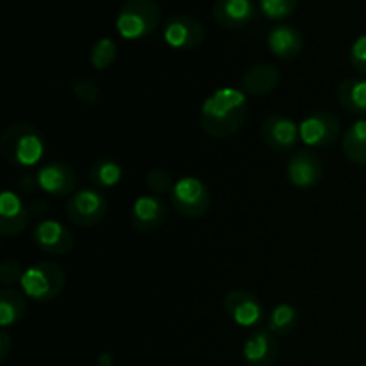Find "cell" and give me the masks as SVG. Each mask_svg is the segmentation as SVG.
<instances>
[{
	"instance_id": "cell-1",
	"label": "cell",
	"mask_w": 366,
	"mask_h": 366,
	"mask_svg": "<svg viewBox=\"0 0 366 366\" xmlns=\"http://www.w3.org/2000/svg\"><path fill=\"white\" fill-rule=\"evenodd\" d=\"M249 104L245 92L238 88H218L200 107V125L207 136L214 139L231 138L247 120Z\"/></svg>"
},
{
	"instance_id": "cell-2",
	"label": "cell",
	"mask_w": 366,
	"mask_h": 366,
	"mask_svg": "<svg viewBox=\"0 0 366 366\" xmlns=\"http://www.w3.org/2000/svg\"><path fill=\"white\" fill-rule=\"evenodd\" d=\"M0 154L13 167L29 170L38 164L45 154V139L31 124L18 122L4 129L0 138Z\"/></svg>"
},
{
	"instance_id": "cell-3",
	"label": "cell",
	"mask_w": 366,
	"mask_h": 366,
	"mask_svg": "<svg viewBox=\"0 0 366 366\" xmlns=\"http://www.w3.org/2000/svg\"><path fill=\"white\" fill-rule=\"evenodd\" d=\"M161 21V7L156 0H125L117 14L118 34L129 41L147 38Z\"/></svg>"
},
{
	"instance_id": "cell-4",
	"label": "cell",
	"mask_w": 366,
	"mask_h": 366,
	"mask_svg": "<svg viewBox=\"0 0 366 366\" xmlns=\"http://www.w3.org/2000/svg\"><path fill=\"white\" fill-rule=\"evenodd\" d=\"M20 286L27 299L34 302H52L63 293L66 275L61 264L54 261H39L25 270Z\"/></svg>"
},
{
	"instance_id": "cell-5",
	"label": "cell",
	"mask_w": 366,
	"mask_h": 366,
	"mask_svg": "<svg viewBox=\"0 0 366 366\" xmlns=\"http://www.w3.org/2000/svg\"><path fill=\"white\" fill-rule=\"evenodd\" d=\"M172 207L184 218L206 217L211 207V193L200 179L188 175L175 182L170 193Z\"/></svg>"
},
{
	"instance_id": "cell-6",
	"label": "cell",
	"mask_w": 366,
	"mask_h": 366,
	"mask_svg": "<svg viewBox=\"0 0 366 366\" xmlns=\"http://www.w3.org/2000/svg\"><path fill=\"white\" fill-rule=\"evenodd\" d=\"M107 214V200L95 186L81 188L66 200V218L75 227H93Z\"/></svg>"
},
{
	"instance_id": "cell-7",
	"label": "cell",
	"mask_w": 366,
	"mask_h": 366,
	"mask_svg": "<svg viewBox=\"0 0 366 366\" xmlns=\"http://www.w3.org/2000/svg\"><path fill=\"white\" fill-rule=\"evenodd\" d=\"M300 139L313 149H325L335 145L342 134L340 120L327 111H315L307 114L299 125Z\"/></svg>"
},
{
	"instance_id": "cell-8",
	"label": "cell",
	"mask_w": 366,
	"mask_h": 366,
	"mask_svg": "<svg viewBox=\"0 0 366 366\" xmlns=\"http://www.w3.org/2000/svg\"><path fill=\"white\" fill-rule=\"evenodd\" d=\"M163 38L175 50H195L204 41V25L188 14H175L164 24Z\"/></svg>"
},
{
	"instance_id": "cell-9",
	"label": "cell",
	"mask_w": 366,
	"mask_h": 366,
	"mask_svg": "<svg viewBox=\"0 0 366 366\" xmlns=\"http://www.w3.org/2000/svg\"><path fill=\"white\" fill-rule=\"evenodd\" d=\"M32 242L50 256H66L74 249V232L57 220H41L31 232Z\"/></svg>"
},
{
	"instance_id": "cell-10",
	"label": "cell",
	"mask_w": 366,
	"mask_h": 366,
	"mask_svg": "<svg viewBox=\"0 0 366 366\" xmlns=\"http://www.w3.org/2000/svg\"><path fill=\"white\" fill-rule=\"evenodd\" d=\"M261 139L268 149L275 152H286L297 145L300 138V129L286 114H270L261 124Z\"/></svg>"
},
{
	"instance_id": "cell-11",
	"label": "cell",
	"mask_w": 366,
	"mask_h": 366,
	"mask_svg": "<svg viewBox=\"0 0 366 366\" xmlns=\"http://www.w3.org/2000/svg\"><path fill=\"white\" fill-rule=\"evenodd\" d=\"M224 311L239 327H256L263 320V306L254 293L232 290L224 299Z\"/></svg>"
},
{
	"instance_id": "cell-12",
	"label": "cell",
	"mask_w": 366,
	"mask_h": 366,
	"mask_svg": "<svg viewBox=\"0 0 366 366\" xmlns=\"http://www.w3.org/2000/svg\"><path fill=\"white\" fill-rule=\"evenodd\" d=\"M39 188L52 197H66L77 188V172L64 161H50L36 172Z\"/></svg>"
},
{
	"instance_id": "cell-13",
	"label": "cell",
	"mask_w": 366,
	"mask_h": 366,
	"mask_svg": "<svg viewBox=\"0 0 366 366\" xmlns=\"http://www.w3.org/2000/svg\"><path fill=\"white\" fill-rule=\"evenodd\" d=\"M286 175L295 188L311 189L320 184L324 177V164L320 157L311 150H299L290 157Z\"/></svg>"
},
{
	"instance_id": "cell-14",
	"label": "cell",
	"mask_w": 366,
	"mask_h": 366,
	"mask_svg": "<svg viewBox=\"0 0 366 366\" xmlns=\"http://www.w3.org/2000/svg\"><path fill=\"white\" fill-rule=\"evenodd\" d=\"M29 206L13 192L6 189L0 197V232L6 238L20 236L31 225Z\"/></svg>"
},
{
	"instance_id": "cell-15",
	"label": "cell",
	"mask_w": 366,
	"mask_h": 366,
	"mask_svg": "<svg viewBox=\"0 0 366 366\" xmlns=\"http://www.w3.org/2000/svg\"><path fill=\"white\" fill-rule=\"evenodd\" d=\"M167 217L168 206L161 197L143 195L132 204L131 225L138 232H152L163 227Z\"/></svg>"
},
{
	"instance_id": "cell-16",
	"label": "cell",
	"mask_w": 366,
	"mask_h": 366,
	"mask_svg": "<svg viewBox=\"0 0 366 366\" xmlns=\"http://www.w3.org/2000/svg\"><path fill=\"white\" fill-rule=\"evenodd\" d=\"M257 6L254 0H217L213 6V20L227 31H238L256 18Z\"/></svg>"
},
{
	"instance_id": "cell-17",
	"label": "cell",
	"mask_w": 366,
	"mask_h": 366,
	"mask_svg": "<svg viewBox=\"0 0 366 366\" xmlns=\"http://www.w3.org/2000/svg\"><path fill=\"white\" fill-rule=\"evenodd\" d=\"M281 82V71L274 63H256L242 75L239 89L252 97H264Z\"/></svg>"
},
{
	"instance_id": "cell-18",
	"label": "cell",
	"mask_w": 366,
	"mask_h": 366,
	"mask_svg": "<svg viewBox=\"0 0 366 366\" xmlns=\"http://www.w3.org/2000/svg\"><path fill=\"white\" fill-rule=\"evenodd\" d=\"M268 50L274 54L275 57L285 61L297 59L304 50V36L300 34L299 29L292 27V25L279 24L270 29L267 36Z\"/></svg>"
},
{
	"instance_id": "cell-19",
	"label": "cell",
	"mask_w": 366,
	"mask_h": 366,
	"mask_svg": "<svg viewBox=\"0 0 366 366\" xmlns=\"http://www.w3.org/2000/svg\"><path fill=\"white\" fill-rule=\"evenodd\" d=\"M277 342L268 329H254L243 345V357L249 366H272L277 360Z\"/></svg>"
},
{
	"instance_id": "cell-20",
	"label": "cell",
	"mask_w": 366,
	"mask_h": 366,
	"mask_svg": "<svg viewBox=\"0 0 366 366\" xmlns=\"http://www.w3.org/2000/svg\"><path fill=\"white\" fill-rule=\"evenodd\" d=\"M336 97L347 113L366 117V79H343L336 88Z\"/></svg>"
},
{
	"instance_id": "cell-21",
	"label": "cell",
	"mask_w": 366,
	"mask_h": 366,
	"mask_svg": "<svg viewBox=\"0 0 366 366\" xmlns=\"http://www.w3.org/2000/svg\"><path fill=\"white\" fill-rule=\"evenodd\" d=\"M27 311V297L25 293L13 288L0 290V325L7 329L18 324Z\"/></svg>"
},
{
	"instance_id": "cell-22",
	"label": "cell",
	"mask_w": 366,
	"mask_h": 366,
	"mask_svg": "<svg viewBox=\"0 0 366 366\" xmlns=\"http://www.w3.org/2000/svg\"><path fill=\"white\" fill-rule=\"evenodd\" d=\"M343 154L347 159L360 167H366V118L350 125L343 134Z\"/></svg>"
},
{
	"instance_id": "cell-23",
	"label": "cell",
	"mask_w": 366,
	"mask_h": 366,
	"mask_svg": "<svg viewBox=\"0 0 366 366\" xmlns=\"http://www.w3.org/2000/svg\"><path fill=\"white\" fill-rule=\"evenodd\" d=\"M122 177H124V170H122L120 163L114 161L113 157H97L89 168V181L99 189L114 188V186L120 184Z\"/></svg>"
},
{
	"instance_id": "cell-24",
	"label": "cell",
	"mask_w": 366,
	"mask_h": 366,
	"mask_svg": "<svg viewBox=\"0 0 366 366\" xmlns=\"http://www.w3.org/2000/svg\"><path fill=\"white\" fill-rule=\"evenodd\" d=\"M300 320V313L292 304L281 302L272 310L268 317V331L275 336H288L297 329Z\"/></svg>"
},
{
	"instance_id": "cell-25",
	"label": "cell",
	"mask_w": 366,
	"mask_h": 366,
	"mask_svg": "<svg viewBox=\"0 0 366 366\" xmlns=\"http://www.w3.org/2000/svg\"><path fill=\"white\" fill-rule=\"evenodd\" d=\"M118 46L111 38H100L89 52V63L95 70H107L117 61Z\"/></svg>"
},
{
	"instance_id": "cell-26",
	"label": "cell",
	"mask_w": 366,
	"mask_h": 366,
	"mask_svg": "<svg viewBox=\"0 0 366 366\" xmlns=\"http://www.w3.org/2000/svg\"><path fill=\"white\" fill-rule=\"evenodd\" d=\"M299 7V0H259V11L268 20H285Z\"/></svg>"
},
{
	"instance_id": "cell-27",
	"label": "cell",
	"mask_w": 366,
	"mask_h": 366,
	"mask_svg": "<svg viewBox=\"0 0 366 366\" xmlns=\"http://www.w3.org/2000/svg\"><path fill=\"white\" fill-rule=\"evenodd\" d=\"M71 92L86 106H97L102 100V89L93 79L79 77L71 82Z\"/></svg>"
},
{
	"instance_id": "cell-28",
	"label": "cell",
	"mask_w": 366,
	"mask_h": 366,
	"mask_svg": "<svg viewBox=\"0 0 366 366\" xmlns=\"http://www.w3.org/2000/svg\"><path fill=\"white\" fill-rule=\"evenodd\" d=\"M175 182L177 181H174L170 172L164 170V168H154V170H150L149 174L145 175L147 188L152 193H156V195H167V193H172Z\"/></svg>"
},
{
	"instance_id": "cell-29",
	"label": "cell",
	"mask_w": 366,
	"mask_h": 366,
	"mask_svg": "<svg viewBox=\"0 0 366 366\" xmlns=\"http://www.w3.org/2000/svg\"><path fill=\"white\" fill-rule=\"evenodd\" d=\"M25 270L21 268V264L14 259H4L0 263V282H2L6 288H11L16 282H21Z\"/></svg>"
},
{
	"instance_id": "cell-30",
	"label": "cell",
	"mask_w": 366,
	"mask_h": 366,
	"mask_svg": "<svg viewBox=\"0 0 366 366\" xmlns=\"http://www.w3.org/2000/svg\"><path fill=\"white\" fill-rule=\"evenodd\" d=\"M350 64L360 74L366 75V34L360 36L350 46Z\"/></svg>"
},
{
	"instance_id": "cell-31",
	"label": "cell",
	"mask_w": 366,
	"mask_h": 366,
	"mask_svg": "<svg viewBox=\"0 0 366 366\" xmlns=\"http://www.w3.org/2000/svg\"><path fill=\"white\" fill-rule=\"evenodd\" d=\"M16 188L20 189L24 195H29V193H34L36 189L39 188L38 184V175L32 174V172L24 170L21 174H18L16 177Z\"/></svg>"
},
{
	"instance_id": "cell-32",
	"label": "cell",
	"mask_w": 366,
	"mask_h": 366,
	"mask_svg": "<svg viewBox=\"0 0 366 366\" xmlns=\"http://www.w3.org/2000/svg\"><path fill=\"white\" fill-rule=\"evenodd\" d=\"M27 206L31 211V217H45L46 211H49V204L43 199H32Z\"/></svg>"
},
{
	"instance_id": "cell-33",
	"label": "cell",
	"mask_w": 366,
	"mask_h": 366,
	"mask_svg": "<svg viewBox=\"0 0 366 366\" xmlns=\"http://www.w3.org/2000/svg\"><path fill=\"white\" fill-rule=\"evenodd\" d=\"M9 347H11V338H9V335H7L6 329H2V331H0V360L2 361L7 360Z\"/></svg>"
},
{
	"instance_id": "cell-34",
	"label": "cell",
	"mask_w": 366,
	"mask_h": 366,
	"mask_svg": "<svg viewBox=\"0 0 366 366\" xmlns=\"http://www.w3.org/2000/svg\"><path fill=\"white\" fill-rule=\"evenodd\" d=\"M97 365H99V366H113V357H111V354H100V356L97 357Z\"/></svg>"
},
{
	"instance_id": "cell-35",
	"label": "cell",
	"mask_w": 366,
	"mask_h": 366,
	"mask_svg": "<svg viewBox=\"0 0 366 366\" xmlns=\"http://www.w3.org/2000/svg\"><path fill=\"white\" fill-rule=\"evenodd\" d=\"M363 366H366V365H363Z\"/></svg>"
}]
</instances>
